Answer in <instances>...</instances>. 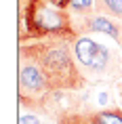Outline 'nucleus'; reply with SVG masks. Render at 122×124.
<instances>
[{
	"label": "nucleus",
	"instance_id": "nucleus-1",
	"mask_svg": "<svg viewBox=\"0 0 122 124\" xmlns=\"http://www.w3.org/2000/svg\"><path fill=\"white\" fill-rule=\"evenodd\" d=\"M19 57L32 59L57 93L80 91L86 86V76L74 57L72 42L65 38H40L32 44L23 42L19 46Z\"/></svg>",
	"mask_w": 122,
	"mask_h": 124
},
{
	"label": "nucleus",
	"instance_id": "nucleus-2",
	"mask_svg": "<svg viewBox=\"0 0 122 124\" xmlns=\"http://www.w3.org/2000/svg\"><path fill=\"white\" fill-rule=\"evenodd\" d=\"M21 21H25V30L19 34V40H40V38H65L74 42L78 32L67 8H59L49 0H25L21 4Z\"/></svg>",
	"mask_w": 122,
	"mask_h": 124
},
{
	"label": "nucleus",
	"instance_id": "nucleus-3",
	"mask_svg": "<svg viewBox=\"0 0 122 124\" xmlns=\"http://www.w3.org/2000/svg\"><path fill=\"white\" fill-rule=\"evenodd\" d=\"M72 48H74V57H76L80 70L84 72V76L101 78V76H120L122 74L120 61L101 42H97L84 34H78V38L72 42Z\"/></svg>",
	"mask_w": 122,
	"mask_h": 124
},
{
	"label": "nucleus",
	"instance_id": "nucleus-4",
	"mask_svg": "<svg viewBox=\"0 0 122 124\" xmlns=\"http://www.w3.org/2000/svg\"><path fill=\"white\" fill-rule=\"evenodd\" d=\"M19 103L30 111H42L49 107L57 91L51 86L42 70L32 59L19 57Z\"/></svg>",
	"mask_w": 122,
	"mask_h": 124
},
{
	"label": "nucleus",
	"instance_id": "nucleus-5",
	"mask_svg": "<svg viewBox=\"0 0 122 124\" xmlns=\"http://www.w3.org/2000/svg\"><path fill=\"white\" fill-rule=\"evenodd\" d=\"M78 34H89V32H99V34H107L109 38H114L118 44H122V19L109 17V15H84L78 17L74 21Z\"/></svg>",
	"mask_w": 122,
	"mask_h": 124
},
{
	"label": "nucleus",
	"instance_id": "nucleus-6",
	"mask_svg": "<svg viewBox=\"0 0 122 124\" xmlns=\"http://www.w3.org/2000/svg\"><path fill=\"white\" fill-rule=\"evenodd\" d=\"M57 124H122L120 107H105L99 111H63Z\"/></svg>",
	"mask_w": 122,
	"mask_h": 124
},
{
	"label": "nucleus",
	"instance_id": "nucleus-7",
	"mask_svg": "<svg viewBox=\"0 0 122 124\" xmlns=\"http://www.w3.org/2000/svg\"><path fill=\"white\" fill-rule=\"evenodd\" d=\"M97 13L122 19V0H97Z\"/></svg>",
	"mask_w": 122,
	"mask_h": 124
},
{
	"label": "nucleus",
	"instance_id": "nucleus-8",
	"mask_svg": "<svg viewBox=\"0 0 122 124\" xmlns=\"http://www.w3.org/2000/svg\"><path fill=\"white\" fill-rule=\"evenodd\" d=\"M70 11L76 13L78 17L93 15L97 11V0H70Z\"/></svg>",
	"mask_w": 122,
	"mask_h": 124
},
{
	"label": "nucleus",
	"instance_id": "nucleus-9",
	"mask_svg": "<svg viewBox=\"0 0 122 124\" xmlns=\"http://www.w3.org/2000/svg\"><path fill=\"white\" fill-rule=\"evenodd\" d=\"M19 124H42V122H40V118L34 116V114H21L19 116Z\"/></svg>",
	"mask_w": 122,
	"mask_h": 124
},
{
	"label": "nucleus",
	"instance_id": "nucleus-10",
	"mask_svg": "<svg viewBox=\"0 0 122 124\" xmlns=\"http://www.w3.org/2000/svg\"><path fill=\"white\" fill-rule=\"evenodd\" d=\"M49 2L59 7V8H70V0H49Z\"/></svg>",
	"mask_w": 122,
	"mask_h": 124
},
{
	"label": "nucleus",
	"instance_id": "nucleus-11",
	"mask_svg": "<svg viewBox=\"0 0 122 124\" xmlns=\"http://www.w3.org/2000/svg\"><path fill=\"white\" fill-rule=\"evenodd\" d=\"M120 97H122V84H120Z\"/></svg>",
	"mask_w": 122,
	"mask_h": 124
}]
</instances>
